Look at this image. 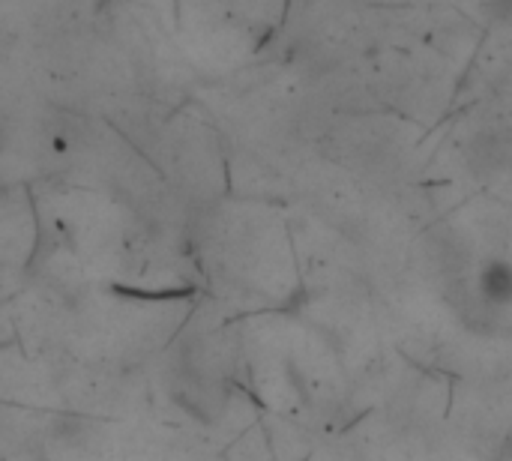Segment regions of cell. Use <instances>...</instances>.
Here are the masks:
<instances>
[{
  "label": "cell",
  "instance_id": "cell-1",
  "mask_svg": "<svg viewBox=\"0 0 512 461\" xmlns=\"http://www.w3.org/2000/svg\"><path fill=\"white\" fill-rule=\"evenodd\" d=\"M477 288L483 303L489 306H507L512 303V264L510 261H486L480 276H477Z\"/></svg>",
  "mask_w": 512,
  "mask_h": 461
},
{
  "label": "cell",
  "instance_id": "cell-2",
  "mask_svg": "<svg viewBox=\"0 0 512 461\" xmlns=\"http://www.w3.org/2000/svg\"><path fill=\"white\" fill-rule=\"evenodd\" d=\"M498 461H512V432L504 438V444L498 450Z\"/></svg>",
  "mask_w": 512,
  "mask_h": 461
}]
</instances>
